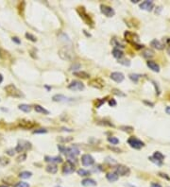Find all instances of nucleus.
I'll return each instance as SVG.
<instances>
[{
	"label": "nucleus",
	"instance_id": "0eeeda50",
	"mask_svg": "<svg viewBox=\"0 0 170 187\" xmlns=\"http://www.w3.org/2000/svg\"><path fill=\"white\" fill-rule=\"evenodd\" d=\"M114 172L118 176H128L129 174H131V169L126 165L119 164L114 168Z\"/></svg>",
	"mask_w": 170,
	"mask_h": 187
},
{
	"label": "nucleus",
	"instance_id": "bb28decb",
	"mask_svg": "<svg viewBox=\"0 0 170 187\" xmlns=\"http://www.w3.org/2000/svg\"><path fill=\"white\" fill-rule=\"evenodd\" d=\"M18 109L19 110H21L22 112H24V113H29L31 111V105H27V104H20L19 106H18Z\"/></svg>",
	"mask_w": 170,
	"mask_h": 187
},
{
	"label": "nucleus",
	"instance_id": "680f3d73",
	"mask_svg": "<svg viewBox=\"0 0 170 187\" xmlns=\"http://www.w3.org/2000/svg\"><path fill=\"white\" fill-rule=\"evenodd\" d=\"M0 187H9V186H8V185H5V184H4V185H0Z\"/></svg>",
	"mask_w": 170,
	"mask_h": 187
},
{
	"label": "nucleus",
	"instance_id": "412c9836",
	"mask_svg": "<svg viewBox=\"0 0 170 187\" xmlns=\"http://www.w3.org/2000/svg\"><path fill=\"white\" fill-rule=\"evenodd\" d=\"M113 56L115 59H117V60H121V59L123 58V56H124V53H123V51L121 50V49L114 47L113 49Z\"/></svg>",
	"mask_w": 170,
	"mask_h": 187
},
{
	"label": "nucleus",
	"instance_id": "b1692460",
	"mask_svg": "<svg viewBox=\"0 0 170 187\" xmlns=\"http://www.w3.org/2000/svg\"><path fill=\"white\" fill-rule=\"evenodd\" d=\"M118 175L115 173V172H114V173H108L107 175H106V179L110 182H116L117 180H118Z\"/></svg>",
	"mask_w": 170,
	"mask_h": 187
},
{
	"label": "nucleus",
	"instance_id": "864d4df0",
	"mask_svg": "<svg viewBox=\"0 0 170 187\" xmlns=\"http://www.w3.org/2000/svg\"><path fill=\"white\" fill-rule=\"evenodd\" d=\"M159 175H160V177H162V178H164V179H165V180H167V181H169V180H170V178H169V177H168L166 174H164V173H159Z\"/></svg>",
	"mask_w": 170,
	"mask_h": 187
},
{
	"label": "nucleus",
	"instance_id": "f03ea898",
	"mask_svg": "<svg viewBox=\"0 0 170 187\" xmlns=\"http://www.w3.org/2000/svg\"><path fill=\"white\" fill-rule=\"evenodd\" d=\"M59 56L64 61H72L74 59V52L69 46L65 45L59 50Z\"/></svg>",
	"mask_w": 170,
	"mask_h": 187
},
{
	"label": "nucleus",
	"instance_id": "20e7f679",
	"mask_svg": "<svg viewBox=\"0 0 170 187\" xmlns=\"http://www.w3.org/2000/svg\"><path fill=\"white\" fill-rule=\"evenodd\" d=\"M31 147H32V145L31 142H28L27 140H19V142H18V144L14 149L16 152L21 153V152L31 149Z\"/></svg>",
	"mask_w": 170,
	"mask_h": 187
},
{
	"label": "nucleus",
	"instance_id": "49530a36",
	"mask_svg": "<svg viewBox=\"0 0 170 187\" xmlns=\"http://www.w3.org/2000/svg\"><path fill=\"white\" fill-rule=\"evenodd\" d=\"M98 124H100V125H103V126H110V127H114V124L112 123H110L108 121H100V122H98Z\"/></svg>",
	"mask_w": 170,
	"mask_h": 187
},
{
	"label": "nucleus",
	"instance_id": "a878e982",
	"mask_svg": "<svg viewBox=\"0 0 170 187\" xmlns=\"http://www.w3.org/2000/svg\"><path fill=\"white\" fill-rule=\"evenodd\" d=\"M34 110H35L37 113H43V114H45V115L49 114V112H48L46 109H45L44 107H42L41 105H35V106H34Z\"/></svg>",
	"mask_w": 170,
	"mask_h": 187
},
{
	"label": "nucleus",
	"instance_id": "5701e85b",
	"mask_svg": "<svg viewBox=\"0 0 170 187\" xmlns=\"http://www.w3.org/2000/svg\"><path fill=\"white\" fill-rule=\"evenodd\" d=\"M45 170L46 172L50 173V174H56L58 172V166L54 164H50L46 165Z\"/></svg>",
	"mask_w": 170,
	"mask_h": 187
},
{
	"label": "nucleus",
	"instance_id": "c85d7f7f",
	"mask_svg": "<svg viewBox=\"0 0 170 187\" xmlns=\"http://www.w3.org/2000/svg\"><path fill=\"white\" fill-rule=\"evenodd\" d=\"M152 157H153L155 160H157L158 162H160V163H163V161H164V159H165L164 154H162L161 152H159V151L154 152V154H153Z\"/></svg>",
	"mask_w": 170,
	"mask_h": 187
},
{
	"label": "nucleus",
	"instance_id": "bf43d9fd",
	"mask_svg": "<svg viewBox=\"0 0 170 187\" xmlns=\"http://www.w3.org/2000/svg\"><path fill=\"white\" fill-rule=\"evenodd\" d=\"M2 81H3V76L0 74V84L2 83Z\"/></svg>",
	"mask_w": 170,
	"mask_h": 187
},
{
	"label": "nucleus",
	"instance_id": "37998d69",
	"mask_svg": "<svg viewBox=\"0 0 170 187\" xmlns=\"http://www.w3.org/2000/svg\"><path fill=\"white\" fill-rule=\"evenodd\" d=\"M47 132V130H45V129H38V130H35V131H33V133L34 134H42V133H46Z\"/></svg>",
	"mask_w": 170,
	"mask_h": 187
},
{
	"label": "nucleus",
	"instance_id": "3c124183",
	"mask_svg": "<svg viewBox=\"0 0 170 187\" xmlns=\"http://www.w3.org/2000/svg\"><path fill=\"white\" fill-rule=\"evenodd\" d=\"M149 160H150L151 162H153L154 164H158V165H162V163H160V162H158L157 160H155L153 157H149Z\"/></svg>",
	"mask_w": 170,
	"mask_h": 187
},
{
	"label": "nucleus",
	"instance_id": "8fccbe9b",
	"mask_svg": "<svg viewBox=\"0 0 170 187\" xmlns=\"http://www.w3.org/2000/svg\"><path fill=\"white\" fill-rule=\"evenodd\" d=\"M109 149H112L113 151H114V152H116V153H120V152H121V149H116V147H114V146H109Z\"/></svg>",
	"mask_w": 170,
	"mask_h": 187
},
{
	"label": "nucleus",
	"instance_id": "6e6552de",
	"mask_svg": "<svg viewBox=\"0 0 170 187\" xmlns=\"http://www.w3.org/2000/svg\"><path fill=\"white\" fill-rule=\"evenodd\" d=\"M77 12L78 13V14L81 15V19H82V20H83L87 25H91V24H93V21H92L91 17H90V16L87 14V13H86V11L84 9L83 7H81H81L78 8V9H77Z\"/></svg>",
	"mask_w": 170,
	"mask_h": 187
},
{
	"label": "nucleus",
	"instance_id": "f3484780",
	"mask_svg": "<svg viewBox=\"0 0 170 187\" xmlns=\"http://www.w3.org/2000/svg\"><path fill=\"white\" fill-rule=\"evenodd\" d=\"M45 159V162L50 163V164H61V163H63V159H62L61 156H55V157L46 156Z\"/></svg>",
	"mask_w": 170,
	"mask_h": 187
},
{
	"label": "nucleus",
	"instance_id": "7ed1b4c3",
	"mask_svg": "<svg viewBox=\"0 0 170 187\" xmlns=\"http://www.w3.org/2000/svg\"><path fill=\"white\" fill-rule=\"evenodd\" d=\"M5 91L9 96H13V97H23L24 96L23 93L13 84H9L8 86H6Z\"/></svg>",
	"mask_w": 170,
	"mask_h": 187
},
{
	"label": "nucleus",
	"instance_id": "ddd939ff",
	"mask_svg": "<svg viewBox=\"0 0 170 187\" xmlns=\"http://www.w3.org/2000/svg\"><path fill=\"white\" fill-rule=\"evenodd\" d=\"M78 154H79V150L78 149H76V147H69V149H67L66 153H65V155L70 159L76 158Z\"/></svg>",
	"mask_w": 170,
	"mask_h": 187
},
{
	"label": "nucleus",
	"instance_id": "c9c22d12",
	"mask_svg": "<svg viewBox=\"0 0 170 187\" xmlns=\"http://www.w3.org/2000/svg\"><path fill=\"white\" fill-rule=\"evenodd\" d=\"M13 187H31V185H29L27 182H19L17 183H15L13 185Z\"/></svg>",
	"mask_w": 170,
	"mask_h": 187
},
{
	"label": "nucleus",
	"instance_id": "1a4fd4ad",
	"mask_svg": "<svg viewBox=\"0 0 170 187\" xmlns=\"http://www.w3.org/2000/svg\"><path fill=\"white\" fill-rule=\"evenodd\" d=\"M100 11H101V13H102L105 16H107V17H113V16L115 14L114 9L112 7L107 6V5H104V4H101V5H100Z\"/></svg>",
	"mask_w": 170,
	"mask_h": 187
},
{
	"label": "nucleus",
	"instance_id": "aec40b11",
	"mask_svg": "<svg viewBox=\"0 0 170 187\" xmlns=\"http://www.w3.org/2000/svg\"><path fill=\"white\" fill-rule=\"evenodd\" d=\"M81 184L85 187H90V186H96V182L93 179H90V178H87V179H84L81 181Z\"/></svg>",
	"mask_w": 170,
	"mask_h": 187
},
{
	"label": "nucleus",
	"instance_id": "423d86ee",
	"mask_svg": "<svg viewBox=\"0 0 170 187\" xmlns=\"http://www.w3.org/2000/svg\"><path fill=\"white\" fill-rule=\"evenodd\" d=\"M74 171H75L74 163H72L70 160L66 161V163H64V164L63 166V170H62L63 174L66 176V175H70V174L74 173Z\"/></svg>",
	"mask_w": 170,
	"mask_h": 187
},
{
	"label": "nucleus",
	"instance_id": "7c9ffc66",
	"mask_svg": "<svg viewBox=\"0 0 170 187\" xmlns=\"http://www.w3.org/2000/svg\"><path fill=\"white\" fill-rule=\"evenodd\" d=\"M120 130L123 131H126L128 133H131V132L133 131L134 129H133L132 127H131V126H121V127H120Z\"/></svg>",
	"mask_w": 170,
	"mask_h": 187
},
{
	"label": "nucleus",
	"instance_id": "13d9d810",
	"mask_svg": "<svg viewBox=\"0 0 170 187\" xmlns=\"http://www.w3.org/2000/svg\"><path fill=\"white\" fill-rule=\"evenodd\" d=\"M144 103H146V104H147V105H149V106H151V107H153L154 106V104L153 103H151V102H148V101H144Z\"/></svg>",
	"mask_w": 170,
	"mask_h": 187
},
{
	"label": "nucleus",
	"instance_id": "e433bc0d",
	"mask_svg": "<svg viewBox=\"0 0 170 187\" xmlns=\"http://www.w3.org/2000/svg\"><path fill=\"white\" fill-rule=\"evenodd\" d=\"M25 36H26V38H27V39H28V40H29V41H31V42H36V41H37L36 37H35L34 35H32L31 33H28V32H27V33L25 34Z\"/></svg>",
	"mask_w": 170,
	"mask_h": 187
},
{
	"label": "nucleus",
	"instance_id": "393cba45",
	"mask_svg": "<svg viewBox=\"0 0 170 187\" xmlns=\"http://www.w3.org/2000/svg\"><path fill=\"white\" fill-rule=\"evenodd\" d=\"M154 51L152 50V49H149V48H146L145 49V50L142 52V55L144 58L146 59H151L152 57H154Z\"/></svg>",
	"mask_w": 170,
	"mask_h": 187
},
{
	"label": "nucleus",
	"instance_id": "4468645a",
	"mask_svg": "<svg viewBox=\"0 0 170 187\" xmlns=\"http://www.w3.org/2000/svg\"><path fill=\"white\" fill-rule=\"evenodd\" d=\"M53 101L55 102H67V101H72V98H69L63 95H55L52 97Z\"/></svg>",
	"mask_w": 170,
	"mask_h": 187
},
{
	"label": "nucleus",
	"instance_id": "4be33fe9",
	"mask_svg": "<svg viewBox=\"0 0 170 187\" xmlns=\"http://www.w3.org/2000/svg\"><path fill=\"white\" fill-rule=\"evenodd\" d=\"M150 45H151L152 47L156 48V49H158V50H162V49H164V47H165V45H164L161 42H160V41H158L157 39H154V40L151 41Z\"/></svg>",
	"mask_w": 170,
	"mask_h": 187
},
{
	"label": "nucleus",
	"instance_id": "c756f323",
	"mask_svg": "<svg viewBox=\"0 0 170 187\" xmlns=\"http://www.w3.org/2000/svg\"><path fill=\"white\" fill-rule=\"evenodd\" d=\"M18 176H19V178H21V179H29L32 176V173L29 171H22L19 173Z\"/></svg>",
	"mask_w": 170,
	"mask_h": 187
},
{
	"label": "nucleus",
	"instance_id": "79ce46f5",
	"mask_svg": "<svg viewBox=\"0 0 170 187\" xmlns=\"http://www.w3.org/2000/svg\"><path fill=\"white\" fill-rule=\"evenodd\" d=\"M165 46H166V51H167V53L170 55V38H167L166 40H165Z\"/></svg>",
	"mask_w": 170,
	"mask_h": 187
},
{
	"label": "nucleus",
	"instance_id": "9d476101",
	"mask_svg": "<svg viewBox=\"0 0 170 187\" xmlns=\"http://www.w3.org/2000/svg\"><path fill=\"white\" fill-rule=\"evenodd\" d=\"M68 88L72 91H82L84 89V84L79 81H73L70 82Z\"/></svg>",
	"mask_w": 170,
	"mask_h": 187
},
{
	"label": "nucleus",
	"instance_id": "cd10ccee",
	"mask_svg": "<svg viewBox=\"0 0 170 187\" xmlns=\"http://www.w3.org/2000/svg\"><path fill=\"white\" fill-rule=\"evenodd\" d=\"M74 76H75V77H81V78H89V77H90V75H89L87 72H84V71H77V72H74Z\"/></svg>",
	"mask_w": 170,
	"mask_h": 187
},
{
	"label": "nucleus",
	"instance_id": "4c0bfd02",
	"mask_svg": "<svg viewBox=\"0 0 170 187\" xmlns=\"http://www.w3.org/2000/svg\"><path fill=\"white\" fill-rule=\"evenodd\" d=\"M108 141L111 143L112 145H117L119 143V140L116 138V137H108Z\"/></svg>",
	"mask_w": 170,
	"mask_h": 187
},
{
	"label": "nucleus",
	"instance_id": "f257e3e1",
	"mask_svg": "<svg viewBox=\"0 0 170 187\" xmlns=\"http://www.w3.org/2000/svg\"><path fill=\"white\" fill-rule=\"evenodd\" d=\"M124 37L126 39V41L128 43H129L131 45H132L133 47H136L137 49H141V48L144 47L143 45H140L139 44L140 39H139V36L136 33L132 32V31H125Z\"/></svg>",
	"mask_w": 170,
	"mask_h": 187
},
{
	"label": "nucleus",
	"instance_id": "ea45409f",
	"mask_svg": "<svg viewBox=\"0 0 170 187\" xmlns=\"http://www.w3.org/2000/svg\"><path fill=\"white\" fill-rule=\"evenodd\" d=\"M60 142H71L73 140V137H66V138H63V137H60L58 139Z\"/></svg>",
	"mask_w": 170,
	"mask_h": 187
},
{
	"label": "nucleus",
	"instance_id": "a18cd8bd",
	"mask_svg": "<svg viewBox=\"0 0 170 187\" xmlns=\"http://www.w3.org/2000/svg\"><path fill=\"white\" fill-rule=\"evenodd\" d=\"M113 93H114V95H119V96H125V95H126L124 93H122L121 91L118 90V89H114V90H113Z\"/></svg>",
	"mask_w": 170,
	"mask_h": 187
},
{
	"label": "nucleus",
	"instance_id": "6ab92c4d",
	"mask_svg": "<svg viewBox=\"0 0 170 187\" xmlns=\"http://www.w3.org/2000/svg\"><path fill=\"white\" fill-rule=\"evenodd\" d=\"M146 65L149 67V69H151L153 72H159L160 71V66L157 63L153 61H148L146 62Z\"/></svg>",
	"mask_w": 170,
	"mask_h": 187
},
{
	"label": "nucleus",
	"instance_id": "4d7b16f0",
	"mask_svg": "<svg viewBox=\"0 0 170 187\" xmlns=\"http://www.w3.org/2000/svg\"><path fill=\"white\" fill-rule=\"evenodd\" d=\"M165 113H166L167 114H170V107H166V108H165Z\"/></svg>",
	"mask_w": 170,
	"mask_h": 187
},
{
	"label": "nucleus",
	"instance_id": "a211bd4d",
	"mask_svg": "<svg viewBox=\"0 0 170 187\" xmlns=\"http://www.w3.org/2000/svg\"><path fill=\"white\" fill-rule=\"evenodd\" d=\"M90 85L97 88V89H100V88L104 86V82L100 80V78H95V80L90 81Z\"/></svg>",
	"mask_w": 170,
	"mask_h": 187
},
{
	"label": "nucleus",
	"instance_id": "f704fd0d",
	"mask_svg": "<svg viewBox=\"0 0 170 187\" xmlns=\"http://www.w3.org/2000/svg\"><path fill=\"white\" fill-rule=\"evenodd\" d=\"M9 164V160L8 158H6V157H0V165L5 166Z\"/></svg>",
	"mask_w": 170,
	"mask_h": 187
},
{
	"label": "nucleus",
	"instance_id": "f8f14e48",
	"mask_svg": "<svg viewBox=\"0 0 170 187\" xmlns=\"http://www.w3.org/2000/svg\"><path fill=\"white\" fill-rule=\"evenodd\" d=\"M110 77H111L113 81H114L115 82H122L125 78V76L121 72H113L111 75H110Z\"/></svg>",
	"mask_w": 170,
	"mask_h": 187
},
{
	"label": "nucleus",
	"instance_id": "58836bf2",
	"mask_svg": "<svg viewBox=\"0 0 170 187\" xmlns=\"http://www.w3.org/2000/svg\"><path fill=\"white\" fill-rule=\"evenodd\" d=\"M118 63H121V64H123V65H125V66H129L131 65V62H129V60H127V59H124V60H118Z\"/></svg>",
	"mask_w": 170,
	"mask_h": 187
},
{
	"label": "nucleus",
	"instance_id": "473e14b6",
	"mask_svg": "<svg viewBox=\"0 0 170 187\" xmlns=\"http://www.w3.org/2000/svg\"><path fill=\"white\" fill-rule=\"evenodd\" d=\"M111 43H112V45H114L116 48H119V47H120V48H124V47H125V46H124V45H122V44L120 43V42H118V41L116 40V39H113Z\"/></svg>",
	"mask_w": 170,
	"mask_h": 187
},
{
	"label": "nucleus",
	"instance_id": "09e8293b",
	"mask_svg": "<svg viewBox=\"0 0 170 187\" xmlns=\"http://www.w3.org/2000/svg\"><path fill=\"white\" fill-rule=\"evenodd\" d=\"M116 101L114 100V99H113V98H112V99H110L109 100V105L110 106H112V107H114V106H116Z\"/></svg>",
	"mask_w": 170,
	"mask_h": 187
},
{
	"label": "nucleus",
	"instance_id": "5fc2aeb1",
	"mask_svg": "<svg viewBox=\"0 0 170 187\" xmlns=\"http://www.w3.org/2000/svg\"><path fill=\"white\" fill-rule=\"evenodd\" d=\"M12 39H13V41L14 43H16V44H18V45H19V44H21V41L19 40V38H18V37H13Z\"/></svg>",
	"mask_w": 170,
	"mask_h": 187
},
{
	"label": "nucleus",
	"instance_id": "603ef678",
	"mask_svg": "<svg viewBox=\"0 0 170 187\" xmlns=\"http://www.w3.org/2000/svg\"><path fill=\"white\" fill-rule=\"evenodd\" d=\"M15 149H9L8 151H7V154L8 155H9V156H13L14 154H15Z\"/></svg>",
	"mask_w": 170,
	"mask_h": 187
},
{
	"label": "nucleus",
	"instance_id": "9b49d317",
	"mask_svg": "<svg viewBox=\"0 0 170 187\" xmlns=\"http://www.w3.org/2000/svg\"><path fill=\"white\" fill-rule=\"evenodd\" d=\"M81 164L83 166H91L95 164V159L92 155L90 154H84L81 156Z\"/></svg>",
	"mask_w": 170,
	"mask_h": 187
},
{
	"label": "nucleus",
	"instance_id": "c03bdc74",
	"mask_svg": "<svg viewBox=\"0 0 170 187\" xmlns=\"http://www.w3.org/2000/svg\"><path fill=\"white\" fill-rule=\"evenodd\" d=\"M58 149L61 151L62 153L65 154V153H66V150H67V147H65V146H62V145H58Z\"/></svg>",
	"mask_w": 170,
	"mask_h": 187
},
{
	"label": "nucleus",
	"instance_id": "052dcab7",
	"mask_svg": "<svg viewBox=\"0 0 170 187\" xmlns=\"http://www.w3.org/2000/svg\"><path fill=\"white\" fill-rule=\"evenodd\" d=\"M138 1H139V0H132V3H137Z\"/></svg>",
	"mask_w": 170,
	"mask_h": 187
},
{
	"label": "nucleus",
	"instance_id": "6e6d98bb",
	"mask_svg": "<svg viewBox=\"0 0 170 187\" xmlns=\"http://www.w3.org/2000/svg\"><path fill=\"white\" fill-rule=\"evenodd\" d=\"M150 187H162V185L159 183H156V182H152L150 184Z\"/></svg>",
	"mask_w": 170,
	"mask_h": 187
},
{
	"label": "nucleus",
	"instance_id": "39448f33",
	"mask_svg": "<svg viewBox=\"0 0 170 187\" xmlns=\"http://www.w3.org/2000/svg\"><path fill=\"white\" fill-rule=\"evenodd\" d=\"M128 144L134 149H142L143 146H145L144 142L139 140L138 138H136V137H134V136L129 137V138L128 139Z\"/></svg>",
	"mask_w": 170,
	"mask_h": 187
},
{
	"label": "nucleus",
	"instance_id": "2eb2a0df",
	"mask_svg": "<svg viewBox=\"0 0 170 187\" xmlns=\"http://www.w3.org/2000/svg\"><path fill=\"white\" fill-rule=\"evenodd\" d=\"M140 8H141L142 9H144V11H147V12H150L154 8V4L152 1H144L142 2L141 4H140Z\"/></svg>",
	"mask_w": 170,
	"mask_h": 187
},
{
	"label": "nucleus",
	"instance_id": "dca6fc26",
	"mask_svg": "<svg viewBox=\"0 0 170 187\" xmlns=\"http://www.w3.org/2000/svg\"><path fill=\"white\" fill-rule=\"evenodd\" d=\"M19 126L22 128V129L25 130H28V129H32V128L35 126V123L28 121V120H21L19 122Z\"/></svg>",
	"mask_w": 170,
	"mask_h": 187
},
{
	"label": "nucleus",
	"instance_id": "a19ab883",
	"mask_svg": "<svg viewBox=\"0 0 170 187\" xmlns=\"http://www.w3.org/2000/svg\"><path fill=\"white\" fill-rule=\"evenodd\" d=\"M26 159H27V154H25V153H24V154L19 155V156L17 157V159H16V160H17V162H19V163H20V162H24Z\"/></svg>",
	"mask_w": 170,
	"mask_h": 187
},
{
	"label": "nucleus",
	"instance_id": "2f4dec72",
	"mask_svg": "<svg viewBox=\"0 0 170 187\" xmlns=\"http://www.w3.org/2000/svg\"><path fill=\"white\" fill-rule=\"evenodd\" d=\"M77 173H78V176H81V177H87V176H89L90 174H91V173H90V171L85 170V169H78L77 171Z\"/></svg>",
	"mask_w": 170,
	"mask_h": 187
},
{
	"label": "nucleus",
	"instance_id": "de8ad7c7",
	"mask_svg": "<svg viewBox=\"0 0 170 187\" xmlns=\"http://www.w3.org/2000/svg\"><path fill=\"white\" fill-rule=\"evenodd\" d=\"M96 101H98V103H96V108H99V107H100L103 103H105V99H104V98H103V99H101V100H96Z\"/></svg>",
	"mask_w": 170,
	"mask_h": 187
},
{
	"label": "nucleus",
	"instance_id": "72a5a7b5",
	"mask_svg": "<svg viewBox=\"0 0 170 187\" xmlns=\"http://www.w3.org/2000/svg\"><path fill=\"white\" fill-rule=\"evenodd\" d=\"M128 77H129V78H131V80H132V81H134V82H138L139 78L141 77V75H138V74H131Z\"/></svg>",
	"mask_w": 170,
	"mask_h": 187
}]
</instances>
